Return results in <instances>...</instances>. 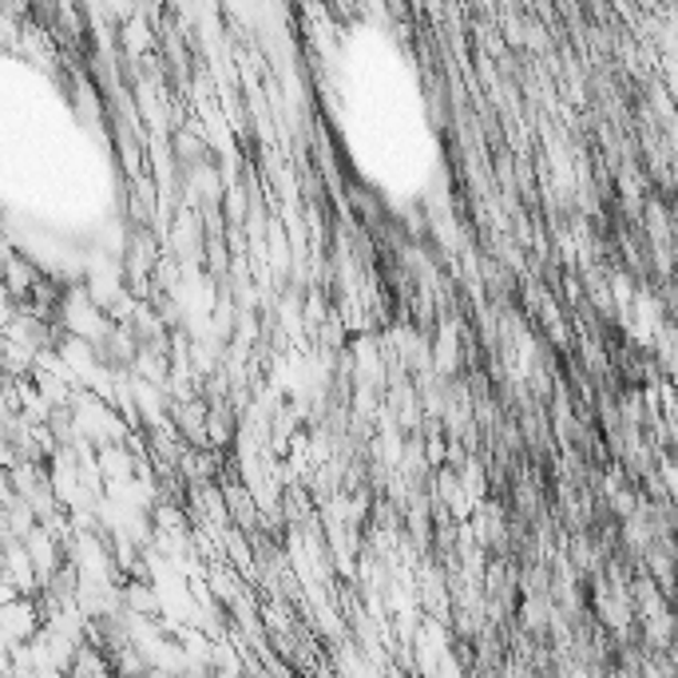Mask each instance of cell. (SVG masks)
<instances>
[{
	"instance_id": "obj_1",
	"label": "cell",
	"mask_w": 678,
	"mask_h": 678,
	"mask_svg": "<svg viewBox=\"0 0 678 678\" xmlns=\"http://www.w3.org/2000/svg\"><path fill=\"white\" fill-rule=\"evenodd\" d=\"M40 627H44V615H40V603L29 600V595H17L12 603L0 607V643L4 647H24V643L36 639Z\"/></svg>"
}]
</instances>
